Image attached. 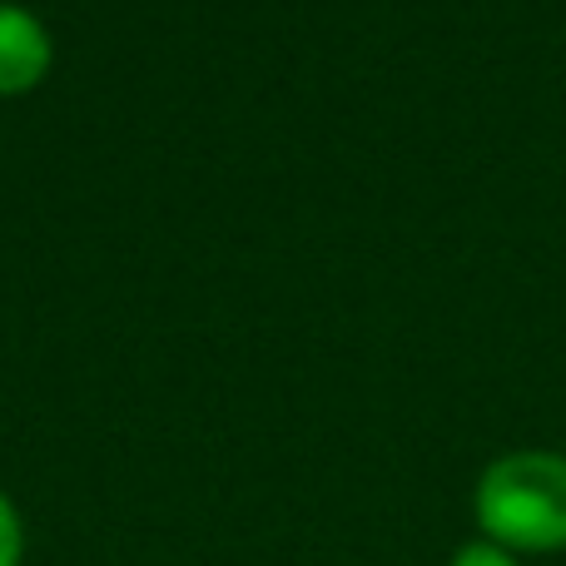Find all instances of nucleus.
Segmentation results:
<instances>
[{
    "label": "nucleus",
    "mask_w": 566,
    "mask_h": 566,
    "mask_svg": "<svg viewBox=\"0 0 566 566\" xmlns=\"http://www.w3.org/2000/svg\"><path fill=\"white\" fill-rule=\"evenodd\" d=\"M25 562V517L10 502V492H0V566Z\"/></svg>",
    "instance_id": "nucleus-3"
},
{
    "label": "nucleus",
    "mask_w": 566,
    "mask_h": 566,
    "mask_svg": "<svg viewBox=\"0 0 566 566\" xmlns=\"http://www.w3.org/2000/svg\"><path fill=\"white\" fill-rule=\"evenodd\" d=\"M55 65L50 25L20 0H0V95H30Z\"/></svg>",
    "instance_id": "nucleus-2"
},
{
    "label": "nucleus",
    "mask_w": 566,
    "mask_h": 566,
    "mask_svg": "<svg viewBox=\"0 0 566 566\" xmlns=\"http://www.w3.org/2000/svg\"><path fill=\"white\" fill-rule=\"evenodd\" d=\"M472 512L488 542L507 552L566 547V452L522 448L488 462L472 492Z\"/></svg>",
    "instance_id": "nucleus-1"
},
{
    "label": "nucleus",
    "mask_w": 566,
    "mask_h": 566,
    "mask_svg": "<svg viewBox=\"0 0 566 566\" xmlns=\"http://www.w3.org/2000/svg\"><path fill=\"white\" fill-rule=\"evenodd\" d=\"M448 566H522V562H517V552H507V547H497V542L478 537V542H468V547L452 552Z\"/></svg>",
    "instance_id": "nucleus-4"
}]
</instances>
